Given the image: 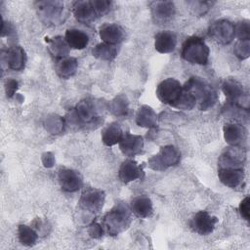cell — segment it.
<instances>
[{
  "mask_svg": "<svg viewBox=\"0 0 250 250\" xmlns=\"http://www.w3.org/2000/svg\"><path fill=\"white\" fill-rule=\"evenodd\" d=\"M185 92L192 97L200 110L212 107L218 99L216 91L198 77H190L183 86Z\"/></svg>",
  "mask_w": 250,
  "mask_h": 250,
  "instance_id": "cell-1",
  "label": "cell"
},
{
  "mask_svg": "<svg viewBox=\"0 0 250 250\" xmlns=\"http://www.w3.org/2000/svg\"><path fill=\"white\" fill-rule=\"evenodd\" d=\"M131 209L124 202L116 203L104 216L103 225L108 234L114 236L126 230L131 224Z\"/></svg>",
  "mask_w": 250,
  "mask_h": 250,
  "instance_id": "cell-2",
  "label": "cell"
},
{
  "mask_svg": "<svg viewBox=\"0 0 250 250\" xmlns=\"http://www.w3.org/2000/svg\"><path fill=\"white\" fill-rule=\"evenodd\" d=\"M210 50L205 41L199 36H190L182 45V58L194 64L205 65L209 61Z\"/></svg>",
  "mask_w": 250,
  "mask_h": 250,
  "instance_id": "cell-3",
  "label": "cell"
},
{
  "mask_svg": "<svg viewBox=\"0 0 250 250\" xmlns=\"http://www.w3.org/2000/svg\"><path fill=\"white\" fill-rule=\"evenodd\" d=\"M66 120L70 125L84 126L94 123L97 124L99 122V116L93 102L90 100H82L70 110L66 116Z\"/></svg>",
  "mask_w": 250,
  "mask_h": 250,
  "instance_id": "cell-4",
  "label": "cell"
},
{
  "mask_svg": "<svg viewBox=\"0 0 250 250\" xmlns=\"http://www.w3.org/2000/svg\"><path fill=\"white\" fill-rule=\"evenodd\" d=\"M39 19L45 24H60L63 21V3L62 1L46 0L34 3Z\"/></svg>",
  "mask_w": 250,
  "mask_h": 250,
  "instance_id": "cell-5",
  "label": "cell"
},
{
  "mask_svg": "<svg viewBox=\"0 0 250 250\" xmlns=\"http://www.w3.org/2000/svg\"><path fill=\"white\" fill-rule=\"evenodd\" d=\"M183 92L184 90L182 84L177 79L169 77L157 85L155 93L161 103L175 107L181 99Z\"/></svg>",
  "mask_w": 250,
  "mask_h": 250,
  "instance_id": "cell-6",
  "label": "cell"
},
{
  "mask_svg": "<svg viewBox=\"0 0 250 250\" xmlns=\"http://www.w3.org/2000/svg\"><path fill=\"white\" fill-rule=\"evenodd\" d=\"M181 153L174 146H162L159 152L148 159V166L155 171H163L180 162Z\"/></svg>",
  "mask_w": 250,
  "mask_h": 250,
  "instance_id": "cell-7",
  "label": "cell"
},
{
  "mask_svg": "<svg viewBox=\"0 0 250 250\" xmlns=\"http://www.w3.org/2000/svg\"><path fill=\"white\" fill-rule=\"evenodd\" d=\"M222 90L230 105L248 110L249 97L246 93H244V89L238 81L231 78L225 80L222 85Z\"/></svg>",
  "mask_w": 250,
  "mask_h": 250,
  "instance_id": "cell-8",
  "label": "cell"
},
{
  "mask_svg": "<svg viewBox=\"0 0 250 250\" xmlns=\"http://www.w3.org/2000/svg\"><path fill=\"white\" fill-rule=\"evenodd\" d=\"M104 200L105 193L104 190L95 188H87L81 193L79 206L87 212L96 214L103 208Z\"/></svg>",
  "mask_w": 250,
  "mask_h": 250,
  "instance_id": "cell-9",
  "label": "cell"
},
{
  "mask_svg": "<svg viewBox=\"0 0 250 250\" xmlns=\"http://www.w3.org/2000/svg\"><path fill=\"white\" fill-rule=\"evenodd\" d=\"M208 35L217 43L229 44L235 36L234 24L225 19L215 21L208 29Z\"/></svg>",
  "mask_w": 250,
  "mask_h": 250,
  "instance_id": "cell-10",
  "label": "cell"
},
{
  "mask_svg": "<svg viewBox=\"0 0 250 250\" xmlns=\"http://www.w3.org/2000/svg\"><path fill=\"white\" fill-rule=\"evenodd\" d=\"M217 223V217L209 214L207 211H198L191 217L189 228L199 235H207L214 230Z\"/></svg>",
  "mask_w": 250,
  "mask_h": 250,
  "instance_id": "cell-11",
  "label": "cell"
},
{
  "mask_svg": "<svg viewBox=\"0 0 250 250\" xmlns=\"http://www.w3.org/2000/svg\"><path fill=\"white\" fill-rule=\"evenodd\" d=\"M246 153L241 146H229L219 157V168H242Z\"/></svg>",
  "mask_w": 250,
  "mask_h": 250,
  "instance_id": "cell-12",
  "label": "cell"
},
{
  "mask_svg": "<svg viewBox=\"0 0 250 250\" xmlns=\"http://www.w3.org/2000/svg\"><path fill=\"white\" fill-rule=\"evenodd\" d=\"M58 181L62 190L74 192L83 186V179L79 172L70 168H61L58 173Z\"/></svg>",
  "mask_w": 250,
  "mask_h": 250,
  "instance_id": "cell-13",
  "label": "cell"
},
{
  "mask_svg": "<svg viewBox=\"0 0 250 250\" xmlns=\"http://www.w3.org/2000/svg\"><path fill=\"white\" fill-rule=\"evenodd\" d=\"M2 60L7 62V66L13 70H22L26 63V54L22 47L15 45L2 51Z\"/></svg>",
  "mask_w": 250,
  "mask_h": 250,
  "instance_id": "cell-14",
  "label": "cell"
},
{
  "mask_svg": "<svg viewBox=\"0 0 250 250\" xmlns=\"http://www.w3.org/2000/svg\"><path fill=\"white\" fill-rule=\"evenodd\" d=\"M72 13L75 19L82 23H90L100 18L92 0L75 1L72 3Z\"/></svg>",
  "mask_w": 250,
  "mask_h": 250,
  "instance_id": "cell-15",
  "label": "cell"
},
{
  "mask_svg": "<svg viewBox=\"0 0 250 250\" xmlns=\"http://www.w3.org/2000/svg\"><path fill=\"white\" fill-rule=\"evenodd\" d=\"M224 138L231 146H241L247 139V130L237 123H226L223 128Z\"/></svg>",
  "mask_w": 250,
  "mask_h": 250,
  "instance_id": "cell-16",
  "label": "cell"
},
{
  "mask_svg": "<svg viewBox=\"0 0 250 250\" xmlns=\"http://www.w3.org/2000/svg\"><path fill=\"white\" fill-rule=\"evenodd\" d=\"M152 19L157 23H164L175 15V5L172 1H154L150 3Z\"/></svg>",
  "mask_w": 250,
  "mask_h": 250,
  "instance_id": "cell-17",
  "label": "cell"
},
{
  "mask_svg": "<svg viewBox=\"0 0 250 250\" xmlns=\"http://www.w3.org/2000/svg\"><path fill=\"white\" fill-rule=\"evenodd\" d=\"M144 147V139L140 135L125 133L119 143L121 152L128 157H133L139 154Z\"/></svg>",
  "mask_w": 250,
  "mask_h": 250,
  "instance_id": "cell-18",
  "label": "cell"
},
{
  "mask_svg": "<svg viewBox=\"0 0 250 250\" xmlns=\"http://www.w3.org/2000/svg\"><path fill=\"white\" fill-rule=\"evenodd\" d=\"M218 177L225 186L230 188H241L244 183L242 168H219Z\"/></svg>",
  "mask_w": 250,
  "mask_h": 250,
  "instance_id": "cell-19",
  "label": "cell"
},
{
  "mask_svg": "<svg viewBox=\"0 0 250 250\" xmlns=\"http://www.w3.org/2000/svg\"><path fill=\"white\" fill-rule=\"evenodd\" d=\"M101 39L107 44L116 45L125 39L124 29L117 23H105L100 27Z\"/></svg>",
  "mask_w": 250,
  "mask_h": 250,
  "instance_id": "cell-20",
  "label": "cell"
},
{
  "mask_svg": "<svg viewBox=\"0 0 250 250\" xmlns=\"http://www.w3.org/2000/svg\"><path fill=\"white\" fill-rule=\"evenodd\" d=\"M142 167L134 160L127 159L123 161L118 170V178L121 182L127 184L143 177Z\"/></svg>",
  "mask_w": 250,
  "mask_h": 250,
  "instance_id": "cell-21",
  "label": "cell"
},
{
  "mask_svg": "<svg viewBox=\"0 0 250 250\" xmlns=\"http://www.w3.org/2000/svg\"><path fill=\"white\" fill-rule=\"evenodd\" d=\"M177 46L176 35L169 30H164L158 32L155 35L154 48L157 52L161 54H168L173 52Z\"/></svg>",
  "mask_w": 250,
  "mask_h": 250,
  "instance_id": "cell-22",
  "label": "cell"
},
{
  "mask_svg": "<svg viewBox=\"0 0 250 250\" xmlns=\"http://www.w3.org/2000/svg\"><path fill=\"white\" fill-rule=\"evenodd\" d=\"M131 212L138 218H148L153 213V206L150 198L145 195H139L132 199Z\"/></svg>",
  "mask_w": 250,
  "mask_h": 250,
  "instance_id": "cell-23",
  "label": "cell"
},
{
  "mask_svg": "<svg viewBox=\"0 0 250 250\" xmlns=\"http://www.w3.org/2000/svg\"><path fill=\"white\" fill-rule=\"evenodd\" d=\"M124 132L117 122H112L107 124L102 131V141L104 145L107 146H112L119 144L124 136Z\"/></svg>",
  "mask_w": 250,
  "mask_h": 250,
  "instance_id": "cell-24",
  "label": "cell"
},
{
  "mask_svg": "<svg viewBox=\"0 0 250 250\" xmlns=\"http://www.w3.org/2000/svg\"><path fill=\"white\" fill-rule=\"evenodd\" d=\"M64 39L69 48L82 50L89 44V36L82 30L77 28H70L65 31Z\"/></svg>",
  "mask_w": 250,
  "mask_h": 250,
  "instance_id": "cell-25",
  "label": "cell"
},
{
  "mask_svg": "<svg viewBox=\"0 0 250 250\" xmlns=\"http://www.w3.org/2000/svg\"><path fill=\"white\" fill-rule=\"evenodd\" d=\"M46 43L48 44L49 52L58 60L65 58L69 54V46L62 36H55L52 38L46 37Z\"/></svg>",
  "mask_w": 250,
  "mask_h": 250,
  "instance_id": "cell-26",
  "label": "cell"
},
{
  "mask_svg": "<svg viewBox=\"0 0 250 250\" xmlns=\"http://www.w3.org/2000/svg\"><path fill=\"white\" fill-rule=\"evenodd\" d=\"M136 123L140 127L153 128L157 124V115L148 105H142L136 114Z\"/></svg>",
  "mask_w": 250,
  "mask_h": 250,
  "instance_id": "cell-27",
  "label": "cell"
},
{
  "mask_svg": "<svg viewBox=\"0 0 250 250\" xmlns=\"http://www.w3.org/2000/svg\"><path fill=\"white\" fill-rule=\"evenodd\" d=\"M77 67H78V62L75 58L65 57L59 60L56 66V70L58 75L61 78L67 79L76 73Z\"/></svg>",
  "mask_w": 250,
  "mask_h": 250,
  "instance_id": "cell-28",
  "label": "cell"
},
{
  "mask_svg": "<svg viewBox=\"0 0 250 250\" xmlns=\"http://www.w3.org/2000/svg\"><path fill=\"white\" fill-rule=\"evenodd\" d=\"M117 48L116 45H111L107 43H100L97 44L93 50L92 55L102 61H112L117 56Z\"/></svg>",
  "mask_w": 250,
  "mask_h": 250,
  "instance_id": "cell-29",
  "label": "cell"
},
{
  "mask_svg": "<svg viewBox=\"0 0 250 250\" xmlns=\"http://www.w3.org/2000/svg\"><path fill=\"white\" fill-rule=\"evenodd\" d=\"M18 236L20 242L27 247L35 245L38 239L37 231L33 228L26 225H20L18 227Z\"/></svg>",
  "mask_w": 250,
  "mask_h": 250,
  "instance_id": "cell-30",
  "label": "cell"
},
{
  "mask_svg": "<svg viewBox=\"0 0 250 250\" xmlns=\"http://www.w3.org/2000/svg\"><path fill=\"white\" fill-rule=\"evenodd\" d=\"M108 108L115 116H126L129 111V102L125 95L116 96L108 104Z\"/></svg>",
  "mask_w": 250,
  "mask_h": 250,
  "instance_id": "cell-31",
  "label": "cell"
},
{
  "mask_svg": "<svg viewBox=\"0 0 250 250\" xmlns=\"http://www.w3.org/2000/svg\"><path fill=\"white\" fill-rule=\"evenodd\" d=\"M233 53L239 60L247 59L250 55V42H249V40H238L235 43Z\"/></svg>",
  "mask_w": 250,
  "mask_h": 250,
  "instance_id": "cell-32",
  "label": "cell"
},
{
  "mask_svg": "<svg viewBox=\"0 0 250 250\" xmlns=\"http://www.w3.org/2000/svg\"><path fill=\"white\" fill-rule=\"evenodd\" d=\"M234 32L238 40H249L250 38V24L249 21H242L234 25Z\"/></svg>",
  "mask_w": 250,
  "mask_h": 250,
  "instance_id": "cell-33",
  "label": "cell"
},
{
  "mask_svg": "<svg viewBox=\"0 0 250 250\" xmlns=\"http://www.w3.org/2000/svg\"><path fill=\"white\" fill-rule=\"evenodd\" d=\"M95 9L97 10L100 17H103L109 12L111 8V2L107 0H92Z\"/></svg>",
  "mask_w": 250,
  "mask_h": 250,
  "instance_id": "cell-34",
  "label": "cell"
},
{
  "mask_svg": "<svg viewBox=\"0 0 250 250\" xmlns=\"http://www.w3.org/2000/svg\"><path fill=\"white\" fill-rule=\"evenodd\" d=\"M87 231H88V234H89L92 238H95V239L101 238V237L104 235V232L103 226L100 225V224L97 223V222H92V223L88 226Z\"/></svg>",
  "mask_w": 250,
  "mask_h": 250,
  "instance_id": "cell-35",
  "label": "cell"
},
{
  "mask_svg": "<svg viewBox=\"0 0 250 250\" xmlns=\"http://www.w3.org/2000/svg\"><path fill=\"white\" fill-rule=\"evenodd\" d=\"M5 86V92H6V96L8 97V98H12L15 94H16V92H17V90H18V88H19V83H18V81L17 80H15V79H12V78H8L6 81H5V84H4Z\"/></svg>",
  "mask_w": 250,
  "mask_h": 250,
  "instance_id": "cell-36",
  "label": "cell"
},
{
  "mask_svg": "<svg viewBox=\"0 0 250 250\" xmlns=\"http://www.w3.org/2000/svg\"><path fill=\"white\" fill-rule=\"evenodd\" d=\"M191 4L193 5L191 8H193L195 13L198 15H204L212 7V2L195 1V2H192Z\"/></svg>",
  "mask_w": 250,
  "mask_h": 250,
  "instance_id": "cell-37",
  "label": "cell"
},
{
  "mask_svg": "<svg viewBox=\"0 0 250 250\" xmlns=\"http://www.w3.org/2000/svg\"><path fill=\"white\" fill-rule=\"evenodd\" d=\"M249 203H250L249 196H245V197L241 200V202H240V204H239V207H238L239 213H240L241 217H242L243 219H245L246 221H248V220H249V217H250V215H249Z\"/></svg>",
  "mask_w": 250,
  "mask_h": 250,
  "instance_id": "cell-38",
  "label": "cell"
},
{
  "mask_svg": "<svg viewBox=\"0 0 250 250\" xmlns=\"http://www.w3.org/2000/svg\"><path fill=\"white\" fill-rule=\"evenodd\" d=\"M14 32V26L10 22H5L4 20H2V36H10Z\"/></svg>",
  "mask_w": 250,
  "mask_h": 250,
  "instance_id": "cell-39",
  "label": "cell"
},
{
  "mask_svg": "<svg viewBox=\"0 0 250 250\" xmlns=\"http://www.w3.org/2000/svg\"><path fill=\"white\" fill-rule=\"evenodd\" d=\"M42 162L45 167H52L55 162V158L51 152H45L42 155Z\"/></svg>",
  "mask_w": 250,
  "mask_h": 250,
  "instance_id": "cell-40",
  "label": "cell"
}]
</instances>
